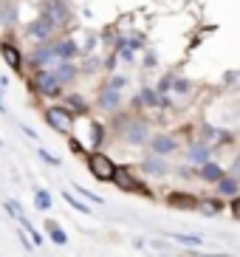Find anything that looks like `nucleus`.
<instances>
[{
    "label": "nucleus",
    "instance_id": "f257e3e1",
    "mask_svg": "<svg viewBox=\"0 0 240 257\" xmlns=\"http://www.w3.org/2000/svg\"><path fill=\"white\" fill-rule=\"evenodd\" d=\"M31 91L37 93V96H62V85L57 82V76H54L51 68H40L34 71V76L29 79Z\"/></svg>",
    "mask_w": 240,
    "mask_h": 257
},
{
    "label": "nucleus",
    "instance_id": "f03ea898",
    "mask_svg": "<svg viewBox=\"0 0 240 257\" xmlns=\"http://www.w3.org/2000/svg\"><path fill=\"white\" fill-rule=\"evenodd\" d=\"M43 17L51 20L54 29H68L71 26V9L65 0H45L43 3Z\"/></svg>",
    "mask_w": 240,
    "mask_h": 257
},
{
    "label": "nucleus",
    "instance_id": "7ed1b4c3",
    "mask_svg": "<svg viewBox=\"0 0 240 257\" xmlns=\"http://www.w3.org/2000/svg\"><path fill=\"white\" fill-rule=\"evenodd\" d=\"M45 121H48V127H54L57 133H68V130L74 127V110L65 105H51L45 110Z\"/></svg>",
    "mask_w": 240,
    "mask_h": 257
},
{
    "label": "nucleus",
    "instance_id": "20e7f679",
    "mask_svg": "<svg viewBox=\"0 0 240 257\" xmlns=\"http://www.w3.org/2000/svg\"><path fill=\"white\" fill-rule=\"evenodd\" d=\"M88 170H90L93 178H99V181H113L116 161H110L105 153H90V156H88Z\"/></svg>",
    "mask_w": 240,
    "mask_h": 257
},
{
    "label": "nucleus",
    "instance_id": "39448f33",
    "mask_svg": "<svg viewBox=\"0 0 240 257\" xmlns=\"http://www.w3.org/2000/svg\"><path fill=\"white\" fill-rule=\"evenodd\" d=\"M122 139L130 144L150 142V124H147V119H128L125 127H122Z\"/></svg>",
    "mask_w": 240,
    "mask_h": 257
},
{
    "label": "nucleus",
    "instance_id": "423d86ee",
    "mask_svg": "<svg viewBox=\"0 0 240 257\" xmlns=\"http://www.w3.org/2000/svg\"><path fill=\"white\" fill-rule=\"evenodd\" d=\"M57 51H54V43H40L34 51L29 54V65L34 71H40V68H51V65H57Z\"/></svg>",
    "mask_w": 240,
    "mask_h": 257
},
{
    "label": "nucleus",
    "instance_id": "0eeeda50",
    "mask_svg": "<svg viewBox=\"0 0 240 257\" xmlns=\"http://www.w3.org/2000/svg\"><path fill=\"white\" fill-rule=\"evenodd\" d=\"M113 181H116V187H119V189H125V192H142V195H150V189L144 187L142 181H136L133 175H130L128 167H116Z\"/></svg>",
    "mask_w": 240,
    "mask_h": 257
},
{
    "label": "nucleus",
    "instance_id": "6e6552de",
    "mask_svg": "<svg viewBox=\"0 0 240 257\" xmlns=\"http://www.w3.org/2000/svg\"><path fill=\"white\" fill-rule=\"evenodd\" d=\"M54 31H57V29H54V23H51V20H45V17H40V20H34V23H29V26H26V37H29V40H34V43L40 46V43H48V40L54 37Z\"/></svg>",
    "mask_w": 240,
    "mask_h": 257
},
{
    "label": "nucleus",
    "instance_id": "1a4fd4ad",
    "mask_svg": "<svg viewBox=\"0 0 240 257\" xmlns=\"http://www.w3.org/2000/svg\"><path fill=\"white\" fill-rule=\"evenodd\" d=\"M0 57L6 60V65L12 71H17V74H26L23 71V54H20V48L15 46V43H0Z\"/></svg>",
    "mask_w": 240,
    "mask_h": 257
},
{
    "label": "nucleus",
    "instance_id": "9d476101",
    "mask_svg": "<svg viewBox=\"0 0 240 257\" xmlns=\"http://www.w3.org/2000/svg\"><path fill=\"white\" fill-rule=\"evenodd\" d=\"M51 71H54V76H57V82L65 88L68 82H74V79H76V71H79V68H76L74 60H60L57 65H51Z\"/></svg>",
    "mask_w": 240,
    "mask_h": 257
},
{
    "label": "nucleus",
    "instance_id": "9b49d317",
    "mask_svg": "<svg viewBox=\"0 0 240 257\" xmlns=\"http://www.w3.org/2000/svg\"><path fill=\"white\" fill-rule=\"evenodd\" d=\"M198 204L201 201L189 192H170L167 195V206H173V209H198Z\"/></svg>",
    "mask_w": 240,
    "mask_h": 257
},
{
    "label": "nucleus",
    "instance_id": "f8f14e48",
    "mask_svg": "<svg viewBox=\"0 0 240 257\" xmlns=\"http://www.w3.org/2000/svg\"><path fill=\"white\" fill-rule=\"evenodd\" d=\"M54 51H57V60H74L79 54V43L74 37H62L54 43Z\"/></svg>",
    "mask_w": 240,
    "mask_h": 257
},
{
    "label": "nucleus",
    "instance_id": "ddd939ff",
    "mask_svg": "<svg viewBox=\"0 0 240 257\" xmlns=\"http://www.w3.org/2000/svg\"><path fill=\"white\" fill-rule=\"evenodd\" d=\"M119 105H122L119 88H110V85H105V88H102V93H99V107H105V110H116Z\"/></svg>",
    "mask_w": 240,
    "mask_h": 257
},
{
    "label": "nucleus",
    "instance_id": "4468645a",
    "mask_svg": "<svg viewBox=\"0 0 240 257\" xmlns=\"http://www.w3.org/2000/svg\"><path fill=\"white\" fill-rule=\"evenodd\" d=\"M17 23V3L15 0H0V26L12 29Z\"/></svg>",
    "mask_w": 240,
    "mask_h": 257
},
{
    "label": "nucleus",
    "instance_id": "2eb2a0df",
    "mask_svg": "<svg viewBox=\"0 0 240 257\" xmlns=\"http://www.w3.org/2000/svg\"><path fill=\"white\" fill-rule=\"evenodd\" d=\"M150 147L156 156H167V153H173L178 144H175L173 136H150Z\"/></svg>",
    "mask_w": 240,
    "mask_h": 257
},
{
    "label": "nucleus",
    "instance_id": "dca6fc26",
    "mask_svg": "<svg viewBox=\"0 0 240 257\" xmlns=\"http://www.w3.org/2000/svg\"><path fill=\"white\" fill-rule=\"evenodd\" d=\"M136 105H147V107H158V105H167V99L161 96V93L158 91H150V88H144L142 93H139V96L133 99Z\"/></svg>",
    "mask_w": 240,
    "mask_h": 257
},
{
    "label": "nucleus",
    "instance_id": "f3484780",
    "mask_svg": "<svg viewBox=\"0 0 240 257\" xmlns=\"http://www.w3.org/2000/svg\"><path fill=\"white\" fill-rule=\"evenodd\" d=\"M209 144H206V142H195V144H192V147H189V153H187V156H189V161H195V164H206V161H209Z\"/></svg>",
    "mask_w": 240,
    "mask_h": 257
},
{
    "label": "nucleus",
    "instance_id": "a211bd4d",
    "mask_svg": "<svg viewBox=\"0 0 240 257\" xmlns=\"http://www.w3.org/2000/svg\"><path fill=\"white\" fill-rule=\"evenodd\" d=\"M142 170H147V173H153V175H164L167 173V161L153 153V156H147V159L142 161Z\"/></svg>",
    "mask_w": 240,
    "mask_h": 257
},
{
    "label": "nucleus",
    "instance_id": "6ab92c4d",
    "mask_svg": "<svg viewBox=\"0 0 240 257\" xmlns=\"http://www.w3.org/2000/svg\"><path fill=\"white\" fill-rule=\"evenodd\" d=\"M223 170H220L218 164H212V161H206V164H201V178L203 181H209V184H218L220 178H223Z\"/></svg>",
    "mask_w": 240,
    "mask_h": 257
},
{
    "label": "nucleus",
    "instance_id": "aec40b11",
    "mask_svg": "<svg viewBox=\"0 0 240 257\" xmlns=\"http://www.w3.org/2000/svg\"><path fill=\"white\" fill-rule=\"evenodd\" d=\"M237 189H240V184H237V178H232V175H223L218 181V192L220 195H237Z\"/></svg>",
    "mask_w": 240,
    "mask_h": 257
},
{
    "label": "nucleus",
    "instance_id": "412c9836",
    "mask_svg": "<svg viewBox=\"0 0 240 257\" xmlns=\"http://www.w3.org/2000/svg\"><path fill=\"white\" fill-rule=\"evenodd\" d=\"M45 229H48V234H51V240L57 243V246H65V243H68V234L62 232V229L57 226L54 220H48V223H45Z\"/></svg>",
    "mask_w": 240,
    "mask_h": 257
},
{
    "label": "nucleus",
    "instance_id": "4be33fe9",
    "mask_svg": "<svg viewBox=\"0 0 240 257\" xmlns=\"http://www.w3.org/2000/svg\"><path fill=\"white\" fill-rule=\"evenodd\" d=\"M102 133H105V130H102V124H99V121H90V147H93V150L105 142V139H102Z\"/></svg>",
    "mask_w": 240,
    "mask_h": 257
},
{
    "label": "nucleus",
    "instance_id": "5701e85b",
    "mask_svg": "<svg viewBox=\"0 0 240 257\" xmlns=\"http://www.w3.org/2000/svg\"><path fill=\"white\" fill-rule=\"evenodd\" d=\"M34 206H37V209H51V195H48V192H45V189H37V192H34Z\"/></svg>",
    "mask_w": 240,
    "mask_h": 257
},
{
    "label": "nucleus",
    "instance_id": "b1692460",
    "mask_svg": "<svg viewBox=\"0 0 240 257\" xmlns=\"http://www.w3.org/2000/svg\"><path fill=\"white\" fill-rule=\"evenodd\" d=\"M62 198H65V201H68L71 206H74L76 212H82V215H90V206H88V204H82V201H76V198H71V192H68V189L62 192Z\"/></svg>",
    "mask_w": 240,
    "mask_h": 257
},
{
    "label": "nucleus",
    "instance_id": "393cba45",
    "mask_svg": "<svg viewBox=\"0 0 240 257\" xmlns=\"http://www.w3.org/2000/svg\"><path fill=\"white\" fill-rule=\"evenodd\" d=\"M198 206H201L203 215H218V212L223 209V206H220V201H215V198H212V201H203V204H198Z\"/></svg>",
    "mask_w": 240,
    "mask_h": 257
},
{
    "label": "nucleus",
    "instance_id": "a878e982",
    "mask_svg": "<svg viewBox=\"0 0 240 257\" xmlns=\"http://www.w3.org/2000/svg\"><path fill=\"white\" fill-rule=\"evenodd\" d=\"M175 240L189 243V246H201V237H192V234H175Z\"/></svg>",
    "mask_w": 240,
    "mask_h": 257
},
{
    "label": "nucleus",
    "instance_id": "bb28decb",
    "mask_svg": "<svg viewBox=\"0 0 240 257\" xmlns=\"http://www.w3.org/2000/svg\"><path fill=\"white\" fill-rule=\"evenodd\" d=\"M173 88H175V93H187L189 91V82H187V79H175V76H173Z\"/></svg>",
    "mask_w": 240,
    "mask_h": 257
},
{
    "label": "nucleus",
    "instance_id": "cd10ccee",
    "mask_svg": "<svg viewBox=\"0 0 240 257\" xmlns=\"http://www.w3.org/2000/svg\"><path fill=\"white\" fill-rule=\"evenodd\" d=\"M68 107H76V110H85V99H79V96H68Z\"/></svg>",
    "mask_w": 240,
    "mask_h": 257
},
{
    "label": "nucleus",
    "instance_id": "c85d7f7f",
    "mask_svg": "<svg viewBox=\"0 0 240 257\" xmlns=\"http://www.w3.org/2000/svg\"><path fill=\"white\" fill-rule=\"evenodd\" d=\"M40 159H43V161H48L51 167H57V164H60V159H57V156H51L48 150H40Z\"/></svg>",
    "mask_w": 240,
    "mask_h": 257
},
{
    "label": "nucleus",
    "instance_id": "c756f323",
    "mask_svg": "<svg viewBox=\"0 0 240 257\" xmlns=\"http://www.w3.org/2000/svg\"><path fill=\"white\" fill-rule=\"evenodd\" d=\"M79 192H82V195H85V198H88L90 204H99V206L105 204V201H102V198H99V195H93V192H88V189H79Z\"/></svg>",
    "mask_w": 240,
    "mask_h": 257
},
{
    "label": "nucleus",
    "instance_id": "7c9ffc66",
    "mask_svg": "<svg viewBox=\"0 0 240 257\" xmlns=\"http://www.w3.org/2000/svg\"><path fill=\"white\" fill-rule=\"evenodd\" d=\"M232 215H234V220H240V195H234V201H232Z\"/></svg>",
    "mask_w": 240,
    "mask_h": 257
},
{
    "label": "nucleus",
    "instance_id": "2f4dec72",
    "mask_svg": "<svg viewBox=\"0 0 240 257\" xmlns=\"http://www.w3.org/2000/svg\"><path fill=\"white\" fill-rule=\"evenodd\" d=\"M125 82H128L125 76H113V79H110L107 85H110V88H125Z\"/></svg>",
    "mask_w": 240,
    "mask_h": 257
},
{
    "label": "nucleus",
    "instance_id": "473e14b6",
    "mask_svg": "<svg viewBox=\"0 0 240 257\" xmlns=\"http://www.w3.org/2000/svg\"><path fill=\"white\" fill-rule=\"evenodd\" d=\"M68 147H71L74 153H82V144L76 142V139H71V142H68Z\"/></svg>",
    "mask_w": 240,
    "mask_h": 257
},
{
    "label": "nucleus",
    "instance_id": "72a5a7b5",
    "mask_svg": "<svg viewBox=\"0 0 240 257\" xmlns=\"http://www.w3.org/2000/svg\"><path fill=\"white\" fill-rule=\"evenodd\" d=\"M6 85H9V79H6V76H0V91H3Z\"/></svg>",
    "mask_w": 240,
    "mask_h": 257
},
{
    "label": "nucleus",
    "instance_id": "f704fd0d",
    "mask_svg": "<svg viewBox=\"0 0 240 257\" xmlns=\"http://www.w3.org/2000/svg\"><path fill=\"white\" fill-rule=\"evenodd\" d=\"M234 173L240 175V156H237V161H234Z\"/></svg>",
    "mask_w": 240,
    "mask_h": 257
},
{
    "label": "nucleus",
    "instance_id": "c9c22d12",
    "mask_svg": "<svg viewBox=\"0 0 240 257\" xmlns=\"http://www.w3.org/2000/svg\"><path fill=\"white\" fill-rule=\"evenodd\" d=\"M0 113H6V105H3V99H0Z\"/></svg>",
    "mask_w": 240,
    "mask_h": 257
},
{
    "label": "nucleus",
    "instance_id": "e433bc0d",
    "mask_svg": "<svg viewBox=\"0 0 240 257\" xmlns=\"http://www.w3.org/2000/svg\"><path fill=\"white\" fill-rule=\"evenodd\" d=\"M203 257H215V254H203Z\"/></svg>",
    "mask_w": 240,
    "mask_h": 257
}]
</instances>
